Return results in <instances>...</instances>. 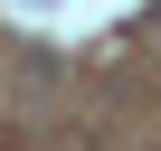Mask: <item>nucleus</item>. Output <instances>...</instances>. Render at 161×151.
<instances>
[{"instance_id":"obj_1","label":"nucleus","mask_w":161,"mask_h":151,"mask_svg":"<svg viewBox=\"0 0 161 151\" xmlns=\"http://www.w3.org/2000/svg\"><path fill=\"white\" fill-rule=\"evenodd\" d=\"M152 29H161V10H152Z\"/></svg>"}]
</instances>
